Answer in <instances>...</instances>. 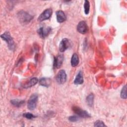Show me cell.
I'll return each mask as SVG.
<instances>
[{"instance_id": "obj_1", "label": "cell", "mask_w": 127, "mask_h": 127, "mask_svg": "<svg viewBox=\"0 0 127 127\" xmlns=\"http://www.w3.org/2000/svg\"><path fill=\"white\" fill-rule=\"evenodd\" d=\"M0 37L5 41L7 45V47L9 50L13 51L15 49V43L12 37L8 31H5L0 35Z\"/></svg>"}, {"instance_id": "obj_2", "label": "cell", "mask_w": 127, "mask_h": 127, "mask_svg": "<svg viewBox=\"0 0 127 127\" xmlns=\"http://www.w3.org/2000/svg\"><path fill=\"white\" fill-rule=\"evenodd\" d=\"M18 19L22 23H29L33 18V16L25 11H20L17 13Z\"/></svg>"}, {"instance_id": "obj_3", "label": "cell", "mask_w": 127, "mask_h": 127, "mask_svg": "<svg viewBox=\"0 0 127 127\" xmlns=\"http://www.w3.org/2000/svg\"><path fill=\"white\" fill-rule=\"evenodd\" d=\"M38 97L37 94H32L28 99L27 103V108L30 110H33L35 109L38 102Z\"/></svg>"}, {"instance_id": "obj_4", "label": "cell", "mask_w": 127, "mask_h": 127, "mask_svg": "<svg viewBox=\"0 0 127 127\" xmlns=\"http://www.w3.org/2000/svg\"><path fill=\"white\" fill-rule=\"evenodd\" d=\"M52 13H53V10L51 8H49L46 9L39 16L38 18V20L40 22H42L45 20L49 19L51 16Z\"/></svg>"}, {"instance_id": "obj_5", "label": "cell", "mask_w": 127, "mask_h": 127, "mask_svg": "<svg viewBox=\"0 0 127 127\" xmlns=\"http://www.w3.org/2000/svg\"><path fill=\"white\" fill-rule=\"evenodd\" d=\"M72 110L74 113H75L78 117L83 118H88L90 117V114L85 110H82L77 106H74L72 107Z\"/></svg>"}, {"instance_id": "obj_6", "label": "cell", "mask_w": 127, "mask_h": 127, "mask_svg": "<svg viewBox=\"0 0 127 127\" xmlns=\"http://www.w3.org/2000/svg\"><path fill=\"white\" fill-rule=\"evenodd\" d=\"M56 79L59 84H64L66 80V74L65 71L63 70H60L57 74Z\"/></svg>"}, {"instance_id": "obj_7", "label": "cell", "mask_w": 127, "mask_h": 127, "mask_svg": "<svg viewBox=\"0 0 127 127\" xmlns=\"http://www.w3.org/2000/svg\"><path fill=\"white\" fill-rule=\"evenodd\" d=\"M70 44L69 39L67 38L63 39L59 45V51L61 52H64L70 46Z\"/></svg>"}, {"instance_id": "obj_8", "label": "cell", "mask_w": 127, "mask_h": 127, "mask_svg": "<svg viewBox=\"0 0 127 127\" xmlns=\"http://www.w3.org/2000/svg\"><path fill=\"white\" fill-rule=\"evenodd\" d=\"M51 30V28L49 27H41L38 29L37 33L40 37L42 38H45L49 35Z\"/></svg>"}, {"instance_id": "obj_9", "label": "cell", "mask_w": 127, "mask_h": 127, "mask_svg": "<svg viewBox=\"0 0 127 127\" xmlns=\"http://www.w3.org/2000/svg\"><path fill=\"white\" fill-rule=\"evenodd\" d=\"M88 26L84 21H80L77 26V30L81 34H84L88 31Z\"/></svg>"}, {"instance_id": "obj_10", "label": "cell", "mask_w": 127, "mask_h": 127, "mask_svg": "<svg viewBox=\"0 0 127 127\" xmlns=\"http://www.w3.org/2000/svg\"><path fill=\"white\" fill-rule=\"evenodd\" d=\"M64 57L62 55H60L55 57L54 61V67L56 68H60L63 62Z\"/></svg>"}, {"instance_id": "obj_11", "label": "cell", "mask_w": 127, "mask_h": 127, "mask_svg": "<svg viewBox=\"0 0 127 127\" xmlns=\"http://www.w3.org/2000/svg\"><path fill=\"white\" fill-rule=\"evenodd\" d=\"M56 17L57 21L59 23H62L65 21L66 19V17L65 13L62 10H59L56 11Z\"/></svg>"}, {"instance_id": "obj_12", "label": "cell", "mask_w": 127, "mask_h": 127, "mask_svg": "<svg viewBox=\"0 0 127 127\" xmlns=\"http://www.w3.org/2000/svg\"><path fill=\"white\" fill-rule=\"evenodd\" d=\"M83 81L84 80H83V74H82V72L81 71H80L76 75V77L74 80V83L77 85L82 84L83 83Z\"/></svg>"}, {"instance_id": "obj_13", "label": "cell", "mask_w": 127, "mask_h": 127, "mask_svg": "<svg viewBox=\"0 0 127 127\" xmlns=\"http://www.w3.org/2000/svg\"><path fill=\"white\" fill-rule=\"evenodd\" d=\"M38 82V79L36 77H33L32 78H31L28 82H27L26 83H25L23 87L25 88H30L33 86H34L35 85H36L37 82Z\"/></svg>"}, {"instance_id": "obj_14", "label": "cell", "mask_w": 127, "mask_h": 127, "mask_svg": "<svg viewBox=\"0 0 127 127\" xmlns=\"http://www.w3.org/2000/svg\"><path fill=\"white\" fill-rule=\"evenodd\" d=\"M79 63V58L78 57V55L74 53L72 55V57L71 58V61H70V64L71 65L72 67H75L78 65Z\"/></svg>"}, {"instance_id": "obj_15", "label": "cell", "mask_w": 127, "mask_h": 127, "mask_svg": "<svg viewBox=\"0 0 127 127\" xmlns=\"http://www.w3.org/2000/svg\"><path fill=\"white\" fill-rule=\"evenodd\" d=\"M50 83L51 81L50 79L46 77L41 78L39 80V84L44 87H48L50 84Z\"/></svg>"}, {"instance_id": "obj_16", "label": "cell", "mask_w": 127, "mask_h": 127, "mask_svg": "<svg viewBox=\"0 0 127 127\" xmlns=\"http://www.w3.org/2000/svg\"><path fill=\"white\" fill-rule=\"evenodd\" d=\"M10 102L11 104H12L13 106L17 107H21L24 103V101L19 100L18 99H15L11 100L10 101Z\"/></svg>"}, {"instance_id": "obj_17", "label": "cell", "mask_w": 127, "mask_h": 127, "mask_svg": "<svg viewBox=\"0 0 127 127\" xmlns=\"http://www.w3.org/2000/svg\"><path fill=\"white\" fill-rule=\"evenodd\" d=\"M94 101V95L92 93H90L88 95L86 98V102L87 104L90 107H92Z\"/></svg>"}, {"instance_id": "obj_18", "label": "cell", "mask_w": 127, "mask_h": 127, "mask_svg": "<svg viewBox=\"0 0 127 127\" xmlns=\"http://www.w3.org/2000/svg\"><path fill=\"white\" fill-rule=\"evenodd\" d=\"M84 13L86 15L89 14L90 10V3L88 0H85L84 3Z\"/></svg>"}, {"instance_id": "obj_19", "label": "cell", "mask_w": 127, "mask_h": 127, "mask_svg": "<svg viewBox=\"0 0 127 127\" xmlns=\"http://www.w3.org/2000/svg\"><path fill=\"white\" fill-rule=\"evenodd\" d=\"M121 97L123 99L127 98V86L126 85H124L121 91Z\"/></svg>"}, {"instance_id": "obj_20", "label": "cell", "mask_w": 127, "mask_h": 127, "mask_svg": "<svg viewBox=\"0 0 127 127\" xmlns=\"http://www.w3.org/2000/svg\"><path fill=\"white\" fill-rule=\"evenodd\" d=\"M23 116L25 117V118L29 119V120H31L33 119V118H35L36 117L35 116H34L33 114L30 113H25L23 114Z\"/></svg>"}, {"instance_id": "obj_21", "label": "cell", "mask_w": 127, "mask_h": 127, "mask_svg": "<svg viewBox=\"0 0 127 127\" xmlns=\"http://www.w3.org/2000/svg\"><path fill=\"white\" fill-rule=\"evenodd\" d=\"M94 127H106V126L104 124V122L100 120H97L94 123Z\"/></svg>"}, {"instance_id": "obj_22", "label": "cell", "mask_w": 127, "mask_h": 127, "mask_svg": "<svg viewBox=\"0 0 127 127\" xmlns=\"http://www.w3.org/2000/svg\"><path fill=\"white\" fill-rule=\"evenodd\" d=\"M68 120L69 121L71 122H75L78 121L79 118L77 116H70L68 118Z\"/></svg>"}]
</instances>
